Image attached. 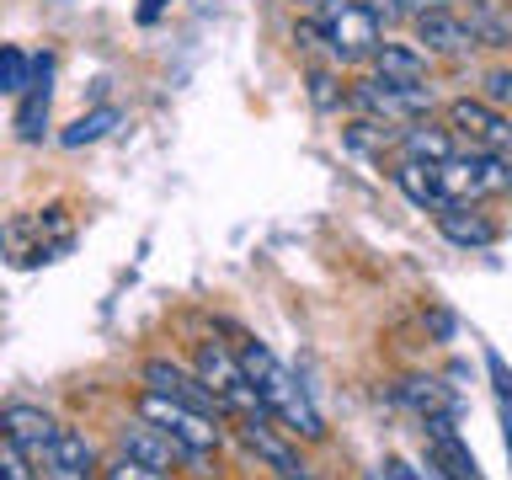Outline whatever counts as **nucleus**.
I'll list each match as a JSON object with an SVG mask.
<instances>
[{"label": "nucleus", "mask_w": 512, "mask_h": 480, "mask_svg": "<svg viewBox=\"0 0 512 480\" xmlns=\"http://www.w3.org/2000/svg\"><path fill=\"white\" fill-rule=\"evenodd\" d=\"M240 368H246V379L256 384V395H262L267 416H278L288 432H299V438H326V422H320L310 390L288 374V368L272 358L262 342H246L240 347Z\"/></svg>", "instance_id": "nucleus-1"}, {"label": "nucleus", "mask_w": 512, "mask_h": 480, "mask_svg": "<svg viewBox=\"0 0 512 480\" xmlns=\"http://www.w3.org/2000/svg\"><path fill=\"white\" fill-rule=\"evenodd\" d=\"M315 27H320V43L336 64H358V59H374L379 54V11L368 0H320L315 6Z\"/></svg>", "instance_id": "nucleus-2"}, {"label": "nucleus", "mask_w": 512, "mask_h": 480, "mask_svg": "<svg viewBox=\"0 0 512 480\" xmlns=\"http://www.w3.org/2000/svg\"><path fill=\"white\" fill-rule=\"evenodd\" d=\"M198 379L214 390L224 416H240V422H272L267 406H262V395H256V384L246 379V368H240V358H235L230 347L203 342L198 347Z\"/></svg>", "instance_id": "nucleus-3"}, {"label": "nucleus", "mask_w": 512, "mask_h": 480, "mask_svg": "<svg viewBox=\"0 0 512 480\" xmlns=\"http://www.w3.org/2000/svg\"><path fill=\"white\" fill-rule=\"evenodd\" d=\"M347 102L358 107L363 118L400 128V123H416L432 107V86H427V80H384V75H368V80H352Z\"/></svg>", "instance_id": "nucleus-4"}, {"label": "nucleus", "mask_w": 512, "mask_h": 480, "mask_svg": "<svg viewBox=\"0 0 512 480\" xmlns=\"http://www.w3.org/2000/svg\"><path fill=\"white\" fill-rule=\"evenodd\" d=\"M438 182L448 192V203H480V198H502L512 192V160L491 155V150H470V155H448L438 166Z\"/></svg>", "instance_id": "nucleus-5"}, {"label": "nucleus", "mask_w": 512, "mask_h": 480, "mask_svg": "<svg viewBox=\"0 0 512 480\" xmlns=\"http://www.w3.org/2000/svg\"><path fill=\"white\" fill-rule=\"evenodd\" d=\"M70 219L64 208H43V214H22L0 230V251L11 256L16 267H38V262H54V256L70 251Z\"/></svg>", "instance_id": "nucleus-6"}, {"label": "nucleus", "mask_w": 512, "mask_h": 480, "mask_svg": "<svg viewBox=\"0 0 512 480\" xmlns=\"http://www.w3.org/2000/svg\"><path fill=\"white\" fill-rule=\"evenodd\" d=\"M139 416H144V422H155L160 432H171V438L182 443L192 459L214 454V448L224 443V427L214 422V416L192 411V406H182V400H171V395H160V390H144L139 395Z\"/></svg>", "instance_id": "nucleus-7"}, {"label": "nucleus", "mask_w": 512, "mask_h": 480, "mask_svg": "<svg viewBox=\"0 0 512 480\" xmlns=\"http://www.w3.org/2000/svg\"><path fill=\"white\" fill-rule=\"evenodd\" d=\"M0 438H6V448L32 475H38L48 464V454H54V443H59V422L43 406H22V400H16V406L0 411Z\"/></svg>", "instance_id": "nucleus-8"}, {"label": "nucleus", "mask_w": 512, "mask_h": 480, "mask_svg": "<svg viewBox=\"0 0 512 480\" xmlns=\"http://www.w3.org/2000/svg\"><path fill=\"white\" fill-rule=\"evenodd\" d=\"M448 123H454V134L470 139V150H491V155L512 160V118H507V112H496L491 102H470V96H459V102H448Z\"/></svg>", "instance_id": "nucleus-9"}, {"label": "nucleus", "mask_w": 512, "mask_h": 480, "mask_svg": "<svg viewBox=\"0 0 512 480\" xmlns=\"http://www.w3.org/2000/svg\"><path fill=\"white\" fill-rule=\"evenodd\" d=\"M427 470H438L443 480H475V454H470V443L459 438L454 411L427 416Z\"/></svg>", "instance_id": "nucleus-10"}, {"label": "nucleus", "mask_w": 512, "mask_h": 480, "mask_svg": "<svg viewBox=\"0 0 512 480\" xmlns=\"http://www.w3.org/2000/svg\"><path fill=\"white\" fill-rule=\"evenodd\" d=\"M144 390H160V395H171V400H182V406L192 411H203V416H224V406L214 400V390L198 379V374H187V368H176L171 358H150L144 363Z\"/></svg>", "instance_id": "nucleus-11"}, {"label": "nucleus", "mask_w": 512, "mask_h": 480, "mask_svg": "<svg viewBox=\"0 0 512 480\" xmlns=\"http://www.w3.org/2000/svg\"><path fill=\"white\" fill-rule=\"evenodd\" d=\"M118 448H123L128 459L150 464V470H171V459L187 454V448L176 443L171 432H160L155 422H144V416H139V422H123V427H118ZM187 459H192V454H187Z\"/></svg>", "instance_id": "nucleus-12"}, {"label": "nucleus", "mask_w": 512, "mask_h": 480, "mask_svg": "<svg viewBox=\"0 0 512 480\" xmlns=\"http://www.w3.org/2000/svg\"><path fill=\"white\" fill-rule=\"evenodd\" d=\"M240 443H246L251 454L262 459L278 480H315V475H310V464H304L283 438H272V427H267V422H240Z\"/></svg>", "instance_id": "nucleus-13"}, {"label": "nucleus", "mask_w": 512, "mask_h": 480, "mask_svg": "<svg viewBox=\"0 0 512 480\" xmlns=\"http://www.w3.org/2000/svg\"><path fill=\"white\" fill-rule=\"evenodd\" d=\"M54 59L38 54L32 59V80H27V91H22V107H16V134H22L27 144H38L43 139V123H48V96H54Z\"/></svg>", "instance_id": "nucleus-14"}, {"label": "nucleus", "mask_w": 512, "mask_h": 480, "mask_svg": "<svg viewBox=\"0 0 512 480\" xmlns=\"http://www.w3.org/2000/svg\"><path fill=\"white\" fill-rule=\"evenodd\" d=\"M416 48H427V54H470L475 32L454 11H427V16H416Z\"/></svg>", "instance_id": "nucleus-15"}, {"label": "nucleus", "mask_w": 512, "mask_h": 480, "mask_svg": "<svg viewBox=\"0 0 512 480\" xmlns=\"http://www.w3.org/2000/svg\"><path fill=\"white\" fill-rule=\"evenodd\" d=\"M38 480H102V475H96L91 443L80 438V432L59 427V443H54V454H48V464L38 470Z\"/></svg>", "instance_id": "nucleus-16"}, {"label": "nucleus", "mask_w": 512, "mask_h": 480, "mask_svg": "<svg viewBox=\"0 0 512 480\" xmlns=\"http://www.w3.org/2000/svg\"><path fill=\"white\" fill-rule=\"evenodd\" d=\"M438 230H443L448 246H464V251H486V246H496V224H491L486 214H475L470 203H448V208H438Z\"/></svg>", "instance_id": "nucleus-17"}, {"label": "nucleus", "mask_w": 512, "mask_h": 480, "mask_svg": "<svg viewBox=\"0 0 512 480\" xmlns=\"http://www.w3.org/2000/svg\"><path fill=\"white\" fill-rule=\"evenodd\" d=\"M395 187L406 192V198L416 203V208H448V192H443V182H438V166H422V160H400L395 166Z\"/></svg>", "instance_id": "nucleus-18"}, {"label": "nucleus", "mask_w": 512, "mask_h": 480, "mask_svg": "<svg viewBox=\"0 0 512 480\" xmlns=\"http://www.w3.org/2000/svg\"><path fill=\"white\" fill-rule=\"evenodd\" d=\"M400 155L422 160V166H443V160L454 155V134H448V128H432V123H406L400 128Z\"/></svg>", "instance_id": "nucleus-19"}, {"label": "nucleus", "mask_w": 512, "mask_h": 480, "mask_svg": "<svg viewBox=\"0 0 512 480\" xmlns=\"http://www.w3.org/2000/svg\"><path fill=\"white\" fill-rule=\"evenodd\" d=\"M470 32H475V48H512V11L502 0H470Z\"/></svg>", "instance_id": "nucleus-20"}, {"label": "nucleus", "mask_w": 512, "mask_h": 480, "mask_svg": "<svg viewBox=\"0 0 512 480\" xmlns=\"http://www.w3.org/2000/svg\"><path fill=\"white\" fill-rule=\"evenodd\" d=\"M374 70L384 80H427V48H416V43H379Z\"/></svg>", "instance_id": "nucleus-21"}, {"label": "nucleus", "mask_w": 512, "mask_h": 480, "mask_svg": "<svg viewBox=\"0 0 512 480\" xmlns=\"http://www.w3.org/2000/svg\"><path fill=\"white\" fill-rule=\"evenodd\" d=\"M395 400H400V406H411L416 416H422V422H427V416L454 411V400L443 395V384H438V379H422V374L400 379V384H395Z\"/></svg>", "instance_id": "nucleus-22"}, {"label": "nucleus", "mask_w": 512, "mask_h": 480, "mask_svg": "<svg viewBox=\"0 0 512 480\" xmlns=\"http://www.w3.org/2000/svg\"><path fill=\"white\" fill-rule=\"evenodd\" d=\"M112 128H118V107H96V112H86V118H75L70 128H64L59 144H64V150H86V144L107 139Z\"/></svg>", "instance_id": "nucleus-23"}, {"label": "nucleus", "mask_w": 512, "mask_h": 480, "mask_svg": "<svg viewBox=\"0 0 512 480\" xmlns=\"http://www.w3.org/2000/svg\"><path fill=\"white\" fill-rule=\"evenodd\" d=\"M32 80V59L22 54V48L0 43V96H22Z\"/></svg>", "instance_id": "nucleus-24"}, {"label": "nucleus", "mask_w": 512, "mask_h": 480, "mask_svg": "<svg viewBox=\"0 0 512 480\" xmlns=\"http://www.w3.org/2000/svg\"><path fill=\"white\" fill-rule=\"evenodd\" d=\"M102 480H171L166 470H150V464H139V459H118V464H107L102 470Z\"/></svg>", "instance_id": "nucleus-25"}, {"label": "nucleus", "mask_w": 512, "mask_h": 480, "mask_svg": "<svg viewBox=\"0 0 512 480\" xmlns=\"http://www.w3.org/2000/svg\"><path fill=\"white\" fill-rule=\"evenodd\" d=\"M486 368H491V384H496V400H502V422L512 427V374L507 363L496 358V352H486Z\"/></svg>", "instance_id": "nucleus-26"}, {"label": "nucleus", "mask_w": 512, "mask_h": 480, "mask_svg": "<svg viewBox=\"0 0 512 480\" xmlns=\"http://www.w3.org/2000/svg\"><path fill=\"white\" fill-rule=\"evenodd\" d=\"M427 11H448V0H384L379 22H395V16H427Z\"/></svg>", "instance_id": "nucleus-27"}, {"label": "nucleus", "mask_w": 512, "mask_h": 480, "mask_svg": "<svg viewBox=\"0 0 512 480\" xmlns=\"http://www.w3.org/2000/svg\"><path fill=\"white\" fill-rule=\"evenodd\" d=\"M486 96L496 107H512V70H491L486 75Z\"/></svg>", "instance_id": "nucleus-28"}, {"label": "nucleus", "mask_w": 512, "mask_h": 480, "mask_svg": "<svg viewBox=\"0 0 512 480\" xmlns=\"http://www.w3.org/2000/svg\"><path fill=\"white\" fill-rule=\"evenodd\" d=\"M310 96H315V107H336V91H331V75H310Z\"/></svg>", "instance_id": "nucleus-29"}, {"label": "nucleus", "mask_w": 512, "mask_h": 480, "mask_svg": "<svg viewBox=\"0 0 512 480\" xmlns=\"http://www.w3.org/2000/svg\"><path fill=\"white\" fill-rule=\"evenodd\" d=\"M379 480H427V475H416L406 459H390V464H379Z\"/></svg>", "instance_id": "nucleus-30"}, {"label": "nucleus", "mask_w": 512, "mask_h": 480, "mask_svg": "<svg viewBox=\"0 0 512 480\" xmlns=\"http://www.w3.org/2000/svg\"><path fill=\"white\" fill-rule=\"evenodd\" d=\"M160 6H166V0H144V6H139V22H155Z\"/></svg>", "instance_id": "nucleus-31"}, {"label": "nucleus", "mask_w": 512, "mask_h": 480, "mask_svg": "<svg viewBox=\"0 0 512 480\" xmlns=\"http://www.w3.org/2000/svg\"><path fill=\"white\" fill-rule=\"evenodd\" d=\"M507 459H512V427H507Z\"/></svg>", "instance_id": "nucleus-32"}, {"label": "nucleus", "mask_w": 512, "mask_h": 480, "mask_svg": "<svg viewBox=\"0 0 512 480\" xmlns=\"http://www.w3.org/2000/svg\"><path fill=\"white\" fill-rule=\"evenodd\" d=\"M299 6H320V0H299Z\"/></svg>", "instance_id": "nucleus-33"}]
</instances>
